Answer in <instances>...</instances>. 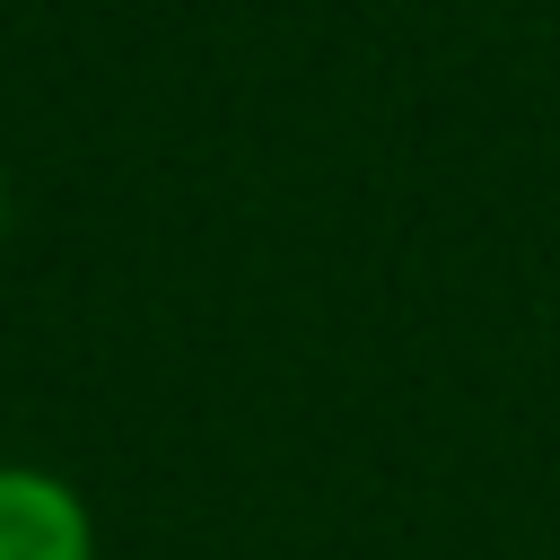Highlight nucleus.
Masks as SVG:
<instances>
[{"instance_id":"f257e3e1","label":"nucleus","mask_w":560,"mask_h":560,"mask_svg":"<svg viewBox=\"0 0 560 560\" xmlns=\"http://www.w3.org/2000/svg\"><path fill=\"white\" fill-rule=\"evenodd\" d=\"M0 560H96L88 499L44 464H0Z\"/></svg>"},{"instance_id":"f03ea898","label":"nucleus","mask_w":560,"mask_h":560,"mask_svg":"<svg viewBox=\"0 0 560 560\" xmlns=\"http://www.w3.org/2000/svg\"><path fill=\"white\" fill-rule=\"evenodd\" d=\"M0 219H9V201H0Z\"/></svg>"}]
</instances>
